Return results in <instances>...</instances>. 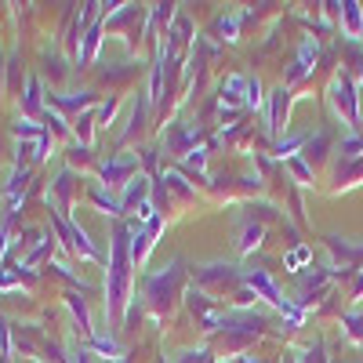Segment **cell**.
I'll list each match as a JSON object with an SVG mask.
<instances>
[{"label":"cell","mask_w":363,"mask_h":363,"mask_svg":"<svg viewBox=\"0 0 363 363\" xmlns=\"http://www.w3.org/2000/svg\"><path fill=\"white\" fill-rule=\"evenodd\" d=\"M128 301V229H116V244H113V269H109V313L120 320Z\"/></svg>","instance_id":"1"},{"label":"cell","mask_w":363,"mask_h":363,"mask_svg":"<svg viewBox=\"0 0 363 363\" xmlns=\"http://www.w3.org/2000/svg\"><path fill=\"white\" fill-rule=\"evenodd\" d=\"M356 102H359V95H352V84H349L345 77H338V80H335V106H338V113H345L349 124H356V120H359Z\"/></svg>","instance_id":"2"},{"label":"cell","mask_w":363,"mask_h":363,"mask_svg":"<svg viewBox=\"0 0 363 363\" xmlns=\"http://www.w3.org/2000/svg\"><path fill=\"white\" fill-rule=\"evenodd\" d=\"M135 157H120V160H109L106 167H102V182L106 186H128L131 182V171H135Z\"/></svg>","instance_id":"3"},{"label":"cell","mask_w":363,"mask_h":363,"mask_svg":"<svg viewBox=\"0 0 363 363\" xmlns=\"http://www.w3.org/2000/svg\"><path fill=\"white\" fill-rule=\"evenodd\" d=\"M138 203H149V178H142V174L128 182L124 196H120V211H131V207H138Z\"/></svg>","instance_id":"4"},{"label":"cell","mask_w":363,"mask_h":363,"mask_svg":"<svg viewBox=\"0 0 363 363\" xmlns=\"http://www.w3.org/2000/svg\"><path fill=\"white\" fill-rule=\"evenodd\" d=\"M313 62H316V40H306L301 44V55H298V62H294V69L287 73V84H294V80H301L309 69H313Z\"/></svg>","instance_id":"5"},{"label":"cell","mask_w":363,"mask_h":363,"mask_svg":"<svg viewBox=\"0 0 363 363\" xmlns=\"http://www.w3.org/2000/svg\"><path fill=\"white\" fill-rule=\"evenodd\" d=\"M342 18H345L349 37H352V40H359V37H363V11H359L356 0H345V4H342Z\"/></svg>","instance_id":"6"},{"label":"cell","mask_w":363,"mask_h":363,"mask_svg":"<svg viewBox=\"0 0 363 363\" xmlns=\"http://www.w3.org/2000/svg\"><path fill=\"white\" fill-rule=\"evenodd\" d=\"M284 109H287V87L280 84L277 91H272V113H269V128H272V131L280 128V116H284Z\"/></svg>","instance_id":"7"},{"label":"cell","mask_w":363,"mask_h":363,"mask_svg":"<svg viewBox=\"0 0 363 363\" xmlns=\"http://www.w3.org/2000/svg\"><path fill=\"white\" fill-rule=\"evenodd\" d=\"M91 102H95V99H91L87 91H84L80 99H62V95H51V106H55V109H69V113H77V109H84V106H91Z\"/></svg>","instance_id":"8"},{"label":"cell","mask_w":363,"mask_h":363,"mask_svg":"<svg viewBox=\"0 0 363 363\" xmlns=\"http://www.w3.org/2000/svg\"><path fill=\"white\" fill-rule=\"evenodd\" d=\"M95 51H99V29H87V37H84V48L77 51L80 66H84V62H91V58H95Z\"/></svg>","instance_id":"9"},{"label":"cell","mask_w":363,"mask_h":363,"mask_svg":"<svg viewBox=\"0 0 363 363\" xmlns=\"http://www.w3.org/2000/svg\"><path fill=\"white\" fill-rule=\"evenodd\" d=\"M26 91H29V95H26V113H37L40 109V80L29 77L26 80Z\"/></svg>","instance_id":"10"},{"label":"cell","mask_w":363,"mask_h":363,"mask_svg":"<svg viewBox=\"0 0 363 363\" xmlns=\"http://www.w3.org/2000/svg\"><path fill=\"white\" fill-rule=\"evenodd\" d=\"M306 262H309V247H294V251L284 258L287 269H298V265H306Z\"/></svg>","instance_id":"11"},{"label":"cell","mask_w":363,"mask_h":363,"mask_svg":"<svg viewBox=\"0 0 363 363\" xmlns=\"http://www.w3.org/2000/svg\"><path fill=\"white\" fill-rule=\"evenodd\" d=\"M69 309L77 313V320H80V327H84V330H91V320H87V309H84V301H80L77 294H69Z\"/></svg>","instance_id":"12"},{"label":"cell","mask_w":363,"mask_h":363,"mask_svg":"<svg viewBox=\"0 0 363 363\" xmlns=\"http://www.w3.org/2000/svg\"><path fill=\"white\" fill-rule=\"evenodd\" d=\"M291 171H294L301 182H313V167H309L306 160H301V157H294V160H291Z\"/></svg>","instance_id":"13"},{"label":"cell","mask_w":363,"mask_h":363,"mask_svg":"<svg viewBox=\"0 0 363 363\" xmlns=\"http://www.w3.org/2000/svg\"><path fill=\"white\" fill-rule=\"evenodd\" d=\"M247 106H262V84L258 80H247Z\"/></svg>","instance_id":"14"},{"label":"cell","mask_w":363,"mask_h":363,"mask_svg":"<svg viewBox=\"0 0 363 363\" xmlns=\"http://www.w3.org/2000/svg\"><path fill=\"white\" fill-rule=\"evenodd\" d=\"M258 236H262V229H247V233H244V240H240V251L258 247Z\"/></svg>","instance_id":"15"},{"label":"cell","mask_w":363,"mask_h":363,"mask_svg":"<svg viewBox=\"0 0 363 363\" xmlns=\"http://www.w3.org/2000/svg\"><path fill=\"white\" fill-rule=\"evenodd\" d=\"M352 294H356V298L363 294V272H359V280H356V291H352Z\"/></svg>","instance_id":"16"}]
</instances>
